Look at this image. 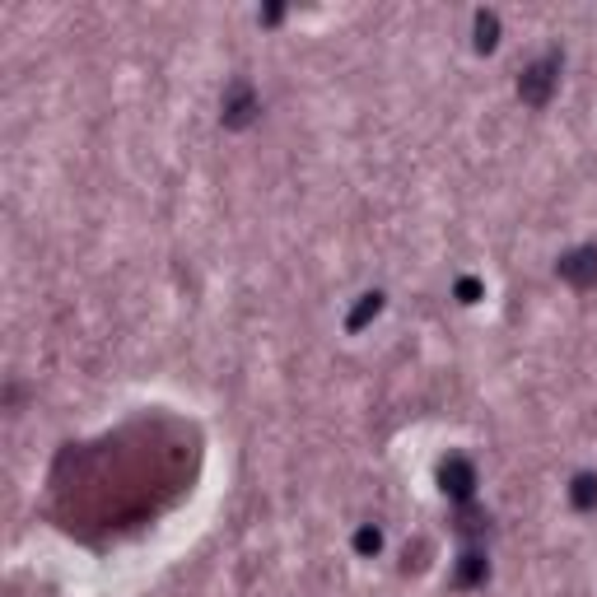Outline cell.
<instances>
[{
	"label": "cell",
	"mask_w": 597,
	"mask_h": 597,
	"mask_svg": "<svg viewBox=\"0 0 597 597\" xmlns=\"http://www.w3.org/2000/svg\"><path fill=\"white\" fill-rule=\"evenodd\" d=\"M555 79H560V56L546 52L542 61H532V66L523 70V79H518V98L527 103V108H546L551 94H555Z\"/></svg>",
	"instance_id": "obj_1"
},
{
	"label": "cell",
	"mask_w": 597,
	"mask_h": 597,
	"mask_svg": "<svg viewBox=\"0 0 597 597\" xmlns=\"http://www.w3.org/2000/svg\"><path fill=\"white\" fill-rule=\"evenodd\" d=\"M439 490L452 504H471V495H477V467L467 458H448L439 467Z\"/></svg>",
	"instance_id": "obj_2"
},
{
	"label": "cell",
	"mask_w": 597,
	"mask_h": 597,
	"mask_svg": "<svg viewBox=\"0 0 597 597\" xmlns=\"http://www.w3.org/2000/svg\"><path fill=\"white\" fill-rule=\"evenodd\" d=\"M220 117H224V127H248V121L261 112V103H257V94H253V85H248V79H234V85L229 89H224V103H220Z\"/></svg>",
	"instance_id": "obj_3"
},
{
	"label": "cell",
	"mask_w": 597,
	"mask_h": 597,
	"mask_svg": "<svg viewBox=\"0 0 597 597\" xmlns=\"http://www.w3.org/2000/svg\"><path fill=\"white\" fill-rule=\"evenodd\" d=\"M555 271H560V280L574 285V290H593V285H597V248L565 253L560 261H555Z\"/></svg>",
	"instance_id": "obj_4"
},
{
	"label": "cell",
	"mask_w": 597,
	"mask_h": 597,
	"mask_svg": "<svg viewBox=\"0 0 597 597\" xmlns=\"http://www.w3.org/2000/svg\"><path fill=\"white\" fill-rule=\"evenodd\" d=\"M485 574H490L485 555L477 546H467L462 560H458V574H452V584H458V588H477V584H485Z\"/></svg>",
	"instance_id": "obj_5"
},
{
	"label": "cell",
	"mask_w": 597,
	"mask_h": 597,
	"mask_svg": "<svg viewBox=\"0 0 597 597\" xmlns=\"http://www.w3.org/2000/svg\"><path fill=\"white\" fill-rule=\"evenodd\" d=\"M569 504L579 509V513H593V509H597V471H579V477H574Z\"/></svg>",
	"instance_id": "obj_6"
},
{
	"label": "cell",
	"mask_w": 597,
	"mask_h": 597,
	"mask_svg": "<svg viewBox=\"0 0 597 597\" xmlns=\"http://www.w3.org/2000/svg\"><path fill=\"white\" fill-rule=\"evenodd\" d=\"M378 313H383V294H378V290H374V294H360V303H355V313L345 318V327H350V332H360V327L374 322Z\"/></svg>",
	"instance_id": "obj_7"
},
{
	"label": "cell",
	"mask_w": 597,
	"mask_h": 597,
	"mask_svg": "<svg viewBox=\"0 0 597 597\" xmlns=\"http://www.w3.org/2000/svg\"><path fill=\"white\" fill-rule=\"evenodd\" d=\"M500 43V19L495 14H477V52H490Z\"/></svg>",
	"instance_id": "obj_8"
},
{
	"label": "cell",
	"mask_w": 597,
	"mask_h": 597,
	"mask_svg": "<svg viewBox=\"0 0 597 597\" xmlns=\"http://www.w3.org/2000/svg\"><path fill=\"white\" fill-rule=\"evenodd\" d=\"M378 546H383V532L378 527H360L355 532V551L360 555H378Z\"/></svg>",
	"instance_id": "obj_9"
},
{
	"label": "cell",
	"mask_w": 597,
	"mask_h": 597,
	"mask_svg": "<svg viewBox=\"0 0 597 597\" xmlns=\"http://www.w3.org/2000/svg\"><path fill=\"white\" fill-rule=\"evenodd\" d=\"M458 299H462V303H477V299H481V285H477V280H458Z\"/></svg>",
	"instance_id": "obj_10"
}]
</instances>
